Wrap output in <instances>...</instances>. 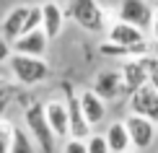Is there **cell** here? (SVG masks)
Wrapping results in <instances>:
<instances>
[{
	"instance_id": "obj_1",
	"label": "cell",
	"mask_w": 158,
	"mask_h": 153,
	"mask_svg": "<svg viewBox=\"0 0 158 153\" xmlns=\"http://www.w3.org/2000/svg\"><path fill=\"white\" fill-rule=\"evenodd\" d=\"M10 70L13 78L23 86H36L49 78V65L42 55H23V52H13L10 55Z\"/></svg>"
},
{
	"instance_id": "obj_2",
	"label": "cell",
	"mask_w": 158,
	"mask_h": 153,
	"mask_svg": "<svg viewBox=\"0 0 158 153\" xmlns=\"http://www.w3.org/2000/svg\"><path fill=\"white\" fill-rule=\"evenodd\" d=\"M23 122H26V127H29V132L34 135V140L39 143V148H42L44 153H52L57 148L55 145V130H52V125H49V119H47V109H44L42 104H31V106H26V112H23Z\"/></svg>"
},
{
	"instance_id": "obj_3",
	"label": "cell",
	"mask_w": 158,
	"mask_h": 153,
	"mask_svg": "<svg viewBox=\"0 0 158 153\" xmlns=\"http://www.w3.org/2000/svg\"><path fill=\"white\" fill-rule=\"evenodd\" d=\"M68 13L81 29L91 31V34L104 31V11L96 0H70Z\"/></svg>"
},
{
	"instance_id": "obj_4",
	"label": "cell",
	"mask_w": 158,
	"mask_h": 153,
	"mask_svg": "<svg viewBox=\"0 0 158 153\" xmlns=\"http://www.w3.org/2000/svg\"><path fill=\"white\" fill-rule=\"evenodd\" d=\"M119 21H127V23H135L140 26L143 31L153 26V18H156V8H150L148 0H119V11H117Z\"/></svg>"
},
{
	"instance_id": "obj_5",
	"label": "cell",
	"mask_w": 158,
	"mask_h": 153,
	"mask_svg": "<svg viewBox=\"0 0 158 153\" xmlns=\"http://www.w3.org/2000/svg\"><path fill=\"white\" fill-rule=\"evenodd\" d=\"M130 112L143 114V117L158 122V88H156L150 81L143 83L137 91L130 94Z\"/></svg>"
},
{
	"instance_id": "obj_6",
	"label": "cell",
	"mask_w": 158,
	"mask_h": 153,
	"mask_svg": "<svg viewBox=\"0 0 158 153\" xmlns=\"http://www.w3.org/2000/svg\"><path fill=\"white\" fill-rule=\"evenodd\" d=\"M124 122H127V130H130V138H132V148L135 151H145V148L153 145L158 122H153V119H148L143 114H135V112L124 119Z\"/></svg>"
},
{
	"instance_id": "obj_7",
	"label": "cell",
	"mask_w": 158,
	"mask_h": 153,
	"mask_svg": "<svg viewBox=\"0 0 158 153\" xmlns=\"http://www.w3.org/2000/svg\"><path fill=\"white\" fill-rule=\"evenodd\" d=\"M65 91H68V94H65V101H68V109H70V135L88 138L94 125L85 119V112H83V106H81V94H75L70 86Z\"/></svg>"
},
{
	"instance_id": "obj_8",
	"label": "cell",
	"mask_w": 158,
	"mask_h": 153,
	"mask_svg": "<svg viewBox=\"0 0 158 153\" xmlns=\"http://www.w3.org/2000/svg\"><path fill=\"white\" fill-rule=\"evenodd\" d=\"M94 91L98 96H104L106 101H114L124 94V83H122V70H101L94 81Z\"/></svg>"
},
{
	"instance_id": "obj_9",
	"label": "cell",
	"mask_w": 158,
	"mask_h": 153,
	"mask_svg": "<svg viewBox=\"0 0 158 153\" xmlns=\"http://www.w3.org/2000/svg\"><path fill=\"white\" fill-rule=\"evenodd\" d=\"M47 109V119L52 125L57 138H70V109H68V101H60V99H52V101L44 104Z\"/></svg>"
},
{
	"instance_id": "obj_10",
	"label": "cell",
	"mask_w": 158,
	"mask_h": 153,
	"mask_svg": "<svg viewBox=\"0 0 158 153\" xmlns=\"http://www.w3.org/2000/svg\"><path fill=\"white\" fill-rule=\"evenodd\" d=\"M47 44H49V36L44 31V26L29 31V34H21L13 42V52H23V55H42L47 52Z\"/></svg>"
},
{
	"instance_id": "obj_11",
	"label": "cell",
	"mask_w": 158,
	"mask_h": 153,
	"mask_svg": "<svg viewBox=\"0 0 158 153\" xmlns=\"http://www.w3.org/2000/svg\"><path fill=\"white\" fill-rule=\"evenodd\" d=\"M122 83H124V94H132V91H137L143 83H148L150 78H148V70H145V65H143V60L140 57H135V60H124V65H122Z\"/></svg>"
},
{
	"instance_id": "obj_12",
	"label": "cell",
	"mask_w": 158,
	"mask_h": 153,
	"mask_svg": "<svg viewBox=\"0 0 158 153\" xmlns=\"http://www.w3.org/2000/svg\"><path fill=\"white\" fill-rule=\"evenodd\" d=\"M81 106H83V112H85V119H88L91 125H101L104 119H106V99L104 96H98L94 88H88V91H83L81 94Z\"/></svg>"
},
{
	"instance_id": "obj_13",
	"label": "cell",
	"mask_w": 158,
	"mask_h": 153,
	"mask_svg": "<svg viewBox=\"0 0 158 153\" xmlns=\"http://www.w3.org/2000/svg\"><path fill=\"white\" fill-rule=\"evenodd\" d=\"M62 23H65L62 8L55 3V0H47V3L42 5V26H44V31H47V36L57 39L62 34Z\"/></svg>"
},
{
	"instance_id": "obj_14",
	"label": "cell",
	"mask_w": 158,
	"mask_h": 153,
	"mask_svg": "<svg viewBox=\"0 0 158 153\" xmlns=\"http://www.w3.org/2000/svg\"><path fill=\"white\" fill-rule=\"evenodd\" d=\"M109 39L119 42V44H140V42H145V31L135 23L117 21L114 26H109Z\"/></svg>"
},
{
	"instance_id": "obj_15",
	"label": "cell",
	"mask_w": 158,
	"mask_h": 153,
	"mask_svg": "<svg viewBox=\"0 0 158 153\" xmlns=\"http://www.w3.org/2000/svg\"><path fill=\"white\" fill-rule=\"evenodd\" d=\"M29 8L31 5H18V8H13L8 16L3 18V36L5 39L16 42V39L23 34V23H26V16H29Z\"/></svg>"
},
{
	"instance_id": "obj_16",
	"label": "cell",
	"mask_w": 158,
	"mask_h": 153,
	"mask_svg": "<svg viewBox=\"0 0 158 153\" xmlns=\"http://www.w3.org/2000/svg\"><path fill=\"white\" fill-rule=\"evenodd\" d=\"M106 140H109V151L127 153L130 148H132V138H130L127 122H111L106 127Z\"/></svg>"
},
{
	"instance_id": "obj_17",
	"label": "cell",
	"mask_w": 158,
	"mask_h": 153,
	"mask_svg": "<svg viewBox=\"0 0 158 153\" xmlns=\"http://www.w3.org/2000/svg\"><path fill=\"white\" fill-rule=\"evenodd\" d=\"M150 52V44L148 42H140V44H119V42H106L101 44V55L104 57H130V55H145Z\"/></svg>"
},
{
	"instance_id": "obj_18",
	"label": "cell",
	"mask_w": 158,
	"mask_h": 153,
	"mask_svg": "<svg viewBox=\"0 0 158 153\" xmlns=\"http://www.w3.org/2000/svg\"><path fill=\"white\" fill-rule=\"evenodd\" d=\"M34 148H39V143L34 140V135L29 132V127H13V140H10V153H31Z\"/></svg>"
},
{
	"instance_id": "obj_19",
	"label": "cell",
	"mask_w": 158,
	"mask_h": 153,
	"mask_svg": "<svg viewBox=\"0 0 158 153\" xmlns=\"http://www.w3.org/2000/svg\"><path fill=\"white\" fill-rule=\"evenodd\" d=\"M143 60V65H145V70H148V78H150V83L158 88V57H153L150 52H145V55H137Z\"/></svg>"
},
{
	"instance_id": "obj_20",
	"label": "cell",
	"mask_w": 158,
	"mask_h": 153,
	"mask_svg": "<svg viewBox=\"0 0 158 153\" xmlns=\"http://www.w3.org/2000/svg\"><path fill=\"white\" fill-rule=\"evenodd\" d=\"M42 26V5H31L29 8V16H26V23H23V34L34 31Z\"/></svg>"
},
{
	"instance_id": "obj_21",
	"label": "cell",
	"mask_w": 158,
	"mask_h": 153,
	"mask_svg": "<svg viewBox=\"0 0 158 153\" xmlns=\"http://www.w3.org/2000/svg\"><path fill=\"white\" fill-rule=\"evenodd\" d=\"M85 143H88V153H106L109 151L106 135H88V138H85Z\"/></svg>"
},
{
	"instance_id": "obj_22",
	"label": "cell",
	"mask_w": 158,
	"mask_h": 153,
	"mask_svg": "<svg viewBox=\"0 0 158 153\" xmlns=\"http://www.w3.org/2000/svg\"><path fill=\"white\" fill-rule=\"evenodd\" d=\"M10 140H13V125H8L5 119H0V153L10 151Z\"/></svg>"
},
{
	"instance_id": "obj_23",
	"label": "cell",
	"mask_w": 158,
	"mask_h": 153,
	"mask_svg": "<svg viewBox=\"0 0 158 153\" xmlns=\"http://www.w3.org/2000/svg\"><path fill=\"white\" fill-rule=\"evenodd\" d=\"M65 153H88V143H85V138H75L70 135V140L62 145Z\"/></svg>"
},
{
	"instance_id": "obj_24",
	"label": "cell",
	"mask_w": 158,
	"mask_h": 153,
	"mask_svg": "<svg viewBox=\"0 0 158 153\" xmlns=\"http://www.w3.org/2000/svg\"><path fill=\"white\" fill-rule=\"evenodd\" d=\"M13 55V47H10V39L0 36V62H5V60H10Z\"/></svg>"
},
{
	"instance_id": "obj_25",
	"label": "cell",
	"mask_w": 158,
	"mask_h": 153,
	"mask_svg": "<svg viewBox=\"0 0 158 153\" xmlns=\"http://www.w3.org/2000/svg\"><path fill=\"white\" fill-rule=\"evenodd\" d=\"M150 31H153V42L158 44V8H156V18H153V26H150Z\"/></svg>"
},
{
	"instance_id": "obj_26",
	"label": "cell",
	"mask_w": 158,
	"mask_h": 153,
	"mask_svg": "<svg viewBox=\"0 0 158 153\" xmlns=\"http://www.w3.org/2000/svg\"><path fill=\"white\" fill-rule=\"evenodd\" d=\"M3 106H5V101H3V99H0V112H3Z\"/></svg>"
}]
</instances>
